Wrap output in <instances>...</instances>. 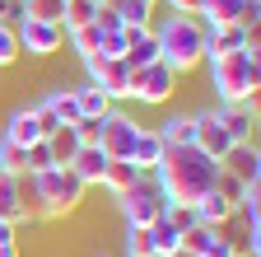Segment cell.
<instances>
[{"mask_svg": "<svg viewBox=\"0 0 261 257\" xmlns=\"http://www.w3.org/2000/svg\"><path fill=\"white\" fill-rule=\"evenodd\" d=\"M191 145L196 150H205L215 164L233 150V141H228V131L219 126V117H215V108H201V112H191Z\"/></svg>", "mask_w": 261, "mask_h": 257, "instance_id": "cell-11", "label": "cell"}, {"mask_svg": "<svg viewBox=\"0 0 261 257\" xmlns=\"http://www.w3.org/2000/svg\"><path fill=\"white\" fill-rule=\"evenodd\" d=\"M47 169H56V159H51V145H47V136H42L38 145H28V169H23V173H47Z\"/></svg>", "mask_w": 261, "mask_h": 257, "instance_id": "cell-34", "label": "cell"}, {"mask_svg": "<svg viewBox=\"0 0 261 257\" xmlns=\"http://www.w3.org/2000/svg\"><path fill=\"white\" fill-rule=\"evenodd\" d=\"M19 19H23V0H0V24L14 28Z\"/></svg>", "mask_w": 261, "mask_h": 257, "instance_id": "cell-38", "label": "cell"}, {"mask_svg": "<svg viewBox=\"0 0 261 257\" xmlns=\"http://www.w3.org/2000/svg\"><path fill=\"white\" fill-rule=\"evenodd\" d=\"M149 33L159 42V61L177 75H191L205 61V24L196 14H163L159 24H149Z\"/></svg>", "mask_w": 261, "mask_h": 257, "instance_id": "cell-3", "label": "cell"}, {"mask_svg": "<svg viewBox=\"0 0 261 257\" xmlns=\"http://www.w3.org/2000/svg\"><path fill=\"white\" fill-rule=\"evenodd\" d=\"M159 159H163V141H159V131H154V126H140L136 145H130V164H136L140 173H154Z\"/></svg>", "mask_w": 261, "mask_h": 257, "instance_id": "cell-20", "label": "cell"}, {"mask_svg": "<svg viewBox=\"0 0 261 257\" xmlns=\"http://www.w3.org/2000/svg\"><path fill=\"white\" fill-rule=\"evenodd\" d=\"M28 178V206L38 220H65L80 201H84V182L70 173V169H47V173H23Z\"/></svg>", "mask_w": 261, "mask_h": 257, "instance_id": "cell-4", "label": "cell"}, {"mask_svg": "<svg viewBox=\"0 0 261 257\" xmlns=\"http://www.w3.org/2000/svg\"><path fill=\"white\" fill-rule=\"evenodd\" d=\"M75 99H80V117H108L112 112V99H108V94L103 89H93V84H75Z\"/></svg>", "mask_w": 261, "mask_h": 257, "instance_id": "cell-27", "label": "cell"}, {"mask_svg": "<svg viewBox=\"0 0 261 257\" xmlns=\"http://www.w3.org/2000/svg\"><path fill=\"white\" fill-rule=\"evenodd\" d=\"M256 42H261V33L247 28V24H215V28H205V56H224V52H238V47L256 52Z\"/></svg>", "mask_w": 261, "mask_h": 257, "instance_id": "cell-13", "label": "cell"}, {"mask_svg": "<svg viewBox=\"0 0 261 257\" xmlns=\"http://www.w3.org/2000/svg\"><path fill=\"white\" fill-rule=\"evenodd\" d=\"M98 5H108L126 28H149L154 24V5L149 0H98Z\"/></svg>", "mask_w": 261, "mask_h": 257, "instance_id": "cell-21", "label": "cell"}, {"mask_svg": "<svg viewBox=\"0 0 261 257\" xmlns=\"http://www.w3.org/2000/svg\"><path fill=\"white\" fill-rule=\"evenodd\" d=\"M168 5V14H201V0H159Z\"/></svg>", "mask_w": 261, "mask_h": 257, "instance_id": "cell-39", "label": "cell"}, {"mask_svg": "<svg viewBox=\"0 0 261 257\" xmlns=\"http://www.w3.org/2000/svg\"><path fill=\"white\" fill-rule=\"evenodd\" d=\"M47 103H51V112L61 117V126H75V122H80V99H75V84H56V89H47Z\"/></svg>", "mask_w": 261, "mask_h": 257, "instance_id": "cell-23", "label": "cell"}, {"mask_svg": "<svg viewBox=\"0 0 261 257\" xmlns=\"http://www.w3.org/2000/svg\"><path fill=\"white\" fill-rule=\"evenodd\" d=\"M177 71L163 66V61H154V66H140L130 71V84H126V103H140V108H163L177 94Z\"/></svg>", "mask_w": 261, "mask_h": 257, "instance_id": "cell-6", "label": "cell"}, {"mask_svg": "<svg viewBox=\"0 0 261 257\" xmlns=\"http://www.w3.org/2000/svg\"><path fill=\"white\" fill-rule=\"evenodd\" d=\"M173 257H196V252H187V248H177V252H173Z\"/></svg>", "mask_w": 261, "mask_h": 257, "instance_id": "cell-41", "label": "cell"}, {"mask_svg": "<svg viewBox=\"0 0 261 257\" xmlns=\"http://www.w3.org/2000/svg\"><path fill=\"white\" fill-rule=\"evenodd\" d=\"M65 169H70V173H75L84 187H103V173H108V154L98 150V145H80V154H75Z\"/></svg>", "mask_w": 261, "mask_h": 257, "instance_id": "cell-17", "label": "cell"}, {"mask_svg": "<svg viewBox=\"0 0 261 257\" xmlns=\"http://www.w3.org/2000/svg\"><path fill=\"white\" fill-rule=\"evenodd\" d=\"M47 145H51V159H56L61 169L80 154V136H75V126H56V131H47Z\"/></svg>", "mask_w": 261, "mask_h": 257, "instance_id": "cell-26", "label": "cell"}, {"mask_svg": "<svg viewBox=\"0 0 261 257\" xmlns=\"http://www.w3.org/2000/svg\"><path fill=\"white\" fill-rule=\"evenodd\" d=\"M65 42H70V52L84 61V56H98V42H103V33H98L93 24H84V28H75V33H65Z\"/></svg>", "mask_w": 261, "mask_h": 257, "instance_id": "cell-30", "label": "cell"}, {"mask_svg": "<svg viewBox=\"0 0 261 257\" xmlns=\"http://www.w3.org/2000/svg\"><path fill=\"white\" fill-rule=\"evenodd\" d=\"M140 136V122L126 117L121 108H112L108 117H98V150L108 159H130V145Z\"/></svg>", "mask_w": 261, "mask_h": 257, "instance_id": "cell-8", "label": "cell"}, {"mask_svg": "<svg viewBox=\"0 0 261 257\" xmlns=\"http://www.w3.org/2000/svg\"><path fill=\"white\" fill-rule=\"evenodd\" d=\"M14 38H19V52H28L33 61H47V56H56L65 47V28L47 24V19H19Z\"/></svg>", "mask_w": 261, "mask_h": 257, "instance_id": "cell-7", "label": "cell"}, {"mask_svg": "<svg viewBox=\"0 0 261 257\" xmlns=\"http://www.w3.org/2000/svg\"><path fill=\"white\" fill-rule=\"evenodd\" d=\"M219 169L224 173H233L238 182H261V150H256V141H247V145H233L224 159H219Z\"/></svg>", "mask_w": 261, "mask_h": 257, "instance_id": "cell-15", "label": "cell"}, {"mask_svg": "<svg viewBox=\"0 0 261 257\" xmlns=\"http://www.w3.org/2000/svg\"><path fill=\"white\" fill-rule=\"evenodd\" d=\"M65 14V0H23V19H47V24H61Z\"/></svg>", "mask_w": 261, "mask_h": 257, "instance_id": "cell-31", "label": "cell"}, {"mask_svg": "<svg viewBox=\"0 0 261 257\" xmlns=\"http://www.w3.org/2000/svg\"><path fill=\"white\" fill-rule=\"evenodd\" d=\"M182 248L196 252V257H243V248L224 229H215V224H191V229L182 234Z\"/></svg>", "mask_w": 261, "mask_h": 257, "instance_id": "cell-12", "label": "cell"}, {"mask_svg": "<svg viewBox=\"0 0 261 257\" xmlns=\"http://www.w3.org/2000/svg\"><path fill=\"white\" fill-rule=\"evenodd\" d=\"M163 220H168V224H173L177 234H187L191 224H201V220H196V211H191V206H163Z\"/></svg>", "mask_w": 261, "mask_h": 257, "instance_id": "cell-36", "label": "cell"}, {"mask_svg": "<svg viewBox=\"0 0 261 257\" xmlns=\"http://www.w3.org/2000/svg\"><path fill=\"white\" fill-rule=\"evenodd\" d=\"M126 66L130 71H140V66H154L159 61V42H154V33L149 28H126Z\"/></svg>", "mask_w": 261, "mask_h": 257, "instance_id": "cell-18", "label": "cell"}, {"mask_svg": "<svg viewBox=\"0 0 261 257\" xmlns=\"http://www.w3.org/2000/svg\"><path fill=\"white\" fill-rule=\"evenodd\" d=\"M23 169H28V150L0 141V173H23Z\"/></svg>", "mask_w": 261, "mask_h": 257, "instance_id": "cell-32", "label": "cell"}, {"mask_svg": "<svg viewBox=\"0 0 261 257\" xmlns=\"http://www.w3.org/2000/svg\"><path fill=\"white\" fill-rule=\"evenodd\" d=\"M19 56H23V52H19V38H14V28H5V24H0V71H10Z\"/></svg>", "mask_w": 261, "mask_h": 257, "instance_id": "cell-35", "label": "cell"}, {"mask_svg": "<svg viewBox=\"0 0 261 257\" xmlns=\"http://www.w3.org/2000/svg\"><path fill=\"white\" fill-rule=\"evenodd\" d=\"M154 131H159L163 150H168V145H191V112H173V117H163Z\"/></svg>", "mask_w": 261, "mask_h": 257, "instance_id": "cell-24", "label": "cell"}, {"mask_svg": "<svg viewBox=\"0 0 261 257\" xmlns=\"http://www.w3.org/2000/svg\"><path fill=\"white\" fill-rule=\"evenodd\" d=\"M0 257H23V252H19V239H10V243H0Z\"/></svg>", "mask_w": 261, "mask_h": 257, "instance_id": "cell-40", "label": "cell"}, {"mask_svg": "<svg viewBox=\"0 0 261 257\" xmlns=\"http://www.w3.org/2000/svg\"><path fill=\"white\" fill-rule=\"evenodd\" d=\"M191 211H196V220H201V224H215V229H224V224L233 220V201H224L215 187H210V192H205V197L196 201Z\"/></svg>", "mask_w": 261, "mask_h": 257, "instance_id": "cell-22", "label": "cell"}, {"mask_svg": "<svg viewBox=\"0 0 261 257\" xmlns=\"http://www.w3.org/2000/svg\"><path fill=\"white\" fill-rule=\"evenodd\" d=\"M121 252H126V257H154V239H149V229H126Z\"/></svg>", "mask_w": 261, "mask_h": 257, "instance_id": "cell-33", "label": "cell"}, {"mask_svg": "<svg viewBox=\"0 0 261 257\" xmlns=\"http://www.w3.org/2000/svg\"><path fill=\"white\" fill-rule=\"evenodd\" d=\"M0 141H10V145H38L42 141V126H38V117H33V108L23 103V108H14L10 117H5V126H0Z\"/></svg>", "mask_w": 261, "mask_h": 257, "instance_id": "cell-16", "label": "cell"}, {"mask_svg": "<svg viewBox=\"0 0 261 257\" xmlns=\"http://www.w3.org/2000/svg\"><path fill=\"white\" fill-rule=\"evenodd\" d=\"M210 89L219 103H256V89H261V52L238 47V52H224V56H205L201 61Z\"/></svg>", "mask_w": 261, "mask_h": 257, "instance_id": "cell-2", "label": "cell"}, {"mask_svg": "<svg viewBox=\"0 0 261 257\" xmlns=\"http://www.w3.org/2000/svg\"><path fill=\"white\" fill-rule=\"evenodd\" d=\"M247 5L252 0H201V19L205 28H215V24H243V14H247Z\"/></svg>", "mask_w": 261, "mask_h": 257, "instance_id": "cell-19", "label": "cell"}, {"mask_svg": "<svg viewBox=\"0 0 261 257\" xmlns=\"http://www.w3.org/2000/svg\"><path fill=\"white\" fill-rule=\"evenodd\" d=\"M215 173H219V164L196 145H168L163 159L154 164V182L168 206H196L215 187Z\"/></svg>", "mask_w": 261, "mask_h": 257, "instance_id": "cell-1", "label": "cell"}, {"mask_svg": "<svg viewBox=\"0 0 261 257\" xmlns=\"http://www.w3.org/2000/svg\"><path fill=\"white\" fill-rule=\"evenodd\" d=\"M163 206H168V201H163L154 173H140L136 187L117 192V211H121V220H126V229H149V224L163 215Z\"/></svg>", "mask_w": 261, "mask_h": 257, "instance_id": "cell-5", "label": "cell"}, {"mask_svg": "<svg viewBox=\"0 0 261 257\" xmlns=\"http://www.w3.org/2000/svg\"><path fill=\"white\" fill-rule=\"evenodd\" d=\"M0 220H10L14 229L19 224H38L28 206V178L23 173H0Z\"/></svg>", "mask_w": 261, "mask_h": 257, "instance_id": "cell-10", "label": "cell"}, {"mask_svg": "<svg viewBox=\"0 0 261 257\" xmlns=\"http://www.w3.org/2000/svg\"><path fill=\"white\" fill-rule=\"evenodd\" d=\"M215 192H219L224 201H238L243 192H247V182H238L233 173H224V169H219V173H215Z\"/></svg>", "mask_w": 261, "mask_h": 257, "instance_id": "cell-37", "label": "cell"}, {"mask_svg": "<svg viewBox=\"0 0 261 257\" xmlns=\"http://www.w3.org/2000/svg\"><path fill=\"white\" fill-rule=\"evenodd\" d=\"M149 239H154V257H173V252L182 248V234H177V229H173V224L163 220V215L149 224Z\"/></svg>", "mask_w": 261, "mask_h": 257, "instance_id": "cell-28", "label": "cell"}, {"mask_svg": "<svg viewBox=\"0 0 261 257\" xmlns=\"http://www.w3.org/2000/svg\"><path fill=\"white\" fill-rule=\"evenodd\" d=\"M93 14H98V0H65V14H61V28H65V33H75V28L93 24Z\"/></svg>", "mask_w": 261, "mask_h": 257, "instance_id": "cell-29", "label": "cell"}, {"mask_svg": "<svg viewBox=\"0 0 261 257\" xmlns=\"http://www.w3.org/2000/svg\"><path fill=\"white\" fill-rule=\"evenodd\" d=\"M215 117H219V126L228 131L233 145L256 141V103H215Z\"/></svg>", "mask_w": 261, "mask_h": 257, "instance_id": "cell-14", "label": "cell"}, {"mask_svg": "<svg viewBox=\"0 0 261 257\" xmlns=\"http://www.w3.org/2000/svg\"><path fill=\"white\" fill-rule=\"evenodd\" d=\"M149 5H159V0H149Z\"/></svg>", "mask_w": 261, "mask_h": 257, "instance_id": "cell-43", "label": "cell"}, {"mask_svg": "<svg viewBox=\"0 0 261 257\" xmlns=\"http://www.w3.org/2000/svg\"><path fill=\"white\" fill-rule=\"evenodd\" d=\"M136 182H140V169L130 164V159H108V173H103V187L112 192V197H117V192H126V187H136Z\"/></svg>", "mask_w": 261, "mask_h": 257, "instance_id": "cell-25", "label": "cell"}, {"mask_svg": "<svg viewBox=\"0 0 261 257\" xmlns=\"http://www.w3.org/2000/svg\"><path fill=\"white\" fill-rule=\"evenodd\" d=\"M84 71H89V84L93 89H103L112 108L126 103V84H130V66L121 56H84Z\"/></svg>", "mask_w": 261, "mask_h": 257, "instance_id": "cell-9", "label": "cell"}, {"mask_svg": "<svg viewBox=\"0 0 261 257\" xmlns=\"http://www.w3.org/2000/svg\"><path fill=\"white\" fill-rule=\"evenodd\" d=\"M93 257H108V252H93Z\"/></svg>", "mask_w": 261, "mask_h": 257, "instance_id": "cell-42", "label": "cell"}]
</instances>
